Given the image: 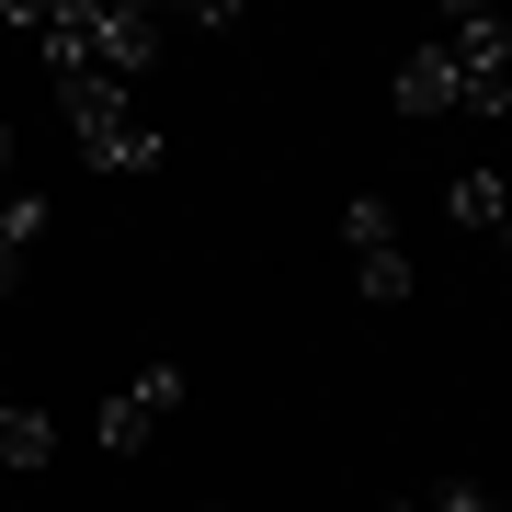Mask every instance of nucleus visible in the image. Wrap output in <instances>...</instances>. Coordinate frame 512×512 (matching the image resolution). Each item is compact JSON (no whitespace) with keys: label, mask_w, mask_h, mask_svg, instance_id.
<instances>
[{"label":"nucleus","mask_w":512,"mask_h":512,"mask_svg":"<svg viewBox=\"0 0 512 512\" xmlns=\"http://www.w3.org/2000/svg\"><path fill=\"white\" fill-rule=\"evenodd\" d=\"M433 57H444V80H456V114H512V23L501 12H444V35H433Z\"/></svg>","instance_id":"7ed1b4c3"},{"label":"nucleus","mask_w":512,"mask_h":512,"mask_svg":"<svg viewBox=\"0 0 512 512\" xmlns=\"http://www.w3.org/2000/svg\"><path fill=\"white\" fill-rule=\"evenodd\" d=\"M205 512H217V501H205Z\"/></svg>","instance_id":"f8f14e48"},{"label":"nucleus","mask_w":512,"mask_h":512,"mask_svg":"<svg viewBox=\"0 0 512 512\" xmlns=\"http://www.w3.org/2000/svg\"><path fill=\"white\" fill-rule=\"evenodd\" d=\"M57 103H69V126H80V160L92 171H160V126L126 103V80H92V69H57Z\"/></svg>","instance_id":"f03ea898"},{"label":"nucleus","mask_w":512,"mask_h":512,"mask_svg":"<svg viewBox=\"0 0 512 512\" xmlns=\"http://www.w3.org/2000/svg\"><path fill=\"white\" fill-rule=\"evenodd\" d=\"M501 239H512V228H501Z\"/></svg>","instance_id":"ddd939ff"},{"label":"nucleus","mask_w":512,"mask_h":512,"mask_svg":"<svg viewBox=\"0 0 512 512\" xmlns=\"http://www.w3.org/2000/svg\"><path fill=\"white\" fill-rule=\"evenodd\" d=\"M387 103H399V114H456V80H444V57H433V46H410V57H399V80H387Z\"/></svg>","instance_id":"0eeeda50"},{"label":"nucleus","mask_w":512,"mask_h":512,"mask_svg":"<svg viewBox=\"0 0 512 512\" xmlns=\"http://www.w3.org/2000/svg\"><path fill=\"white\" fill-rule=\"evenodd\" d=\"M23 285V251H12V239H0V296H12Z\"/></svg>","instance_id":"9d476101"},{"label":"nucleus","mask_w":512,"mask_h":512,"mask_svg":"<svg viewBox=\"0 0 512 512\" xmlns=\"http://www.w3.org/2000/svg\"><path fill=\"white\" fill-rule=\"evenodd\" d=\"M0 23L46 35V69H92V80H137L160 57V12H137V0H0Z\"/></svg>","instance_id":"f257e3e1"},{"label":"nucleus","mask_w":512,"mask_h":512,"mask_svg":"<svg viewBox=\"0 0 512 512\" xmlns=\"http://www.w3.org/2000/svg\"><path fill=\"white\" fill-rule=\"evenodd\" d=\"M342 251H353V285H365L376 308H399V296H410V251H399V217H387L376 194H353V205H342Z\"/></svg>","instance_id":"20e7f679"},{"label":"nucleus","mask_w":512,"mask_h":512,"mask_svg":"<svg viewBox=\"0 0 512 512\" xmlns=\"http://www.w3.org/2000/svg\"><path fill=\"white\" fill-rule=\"evenodd\" d=\"M444 217H456V228H512V183H501V171H456V183H444Z\"/></svg>","instance_id":"423d86ee"},{"label":"nucleus","mask_w":512,"mask_h":512,"mask_svg":"<svg viewBox=\"0 0 512 512\" xmlns=\"http://www.w3.org/2000/svg\"><path fill=\"white\" fill-rule=\"evenodd\" d=\"M46 456H57V421L23 410L12 387H0V467H46Z\"/></svg>","instance_id":"6e6552de"},{"label":"nucleus","mask_w":512,"mask_h":512,"mask_svg":"<svg viewBox=\"0 0 512 512\" xmlns=\"http://www.w3.org/2000/svg\"><path fill=\"white\" fill-rule=\"evenodd\" d=\"M433 512H501V501L478 490V478H456V490H433Z\"/></svg>","instance_id":"1a4fd4ad"},{"label":"nucleus","mask_w":512,"mask_h":512,"mask_svg":"<svg viewBox=\"0 0 512 512\" xmlns=\"http://www.w3.org/2000/svg\"><path fill=\"white\" fill-rule=\"evenodd\" d=\"M0 171H12V126H0Z\"/></svg>","instance_id":"9b49d317"},{"label":"nucleus","mask_w":512,"mask_h":512,"mask_svg":"<svg viewBox=\"0 0 512 512\" xmlns=\"http://www.w3.org/2000/svg\"><path fill=\"white\" fill-rule=\"evenodd\" d=\"M171 410H183V365H148L126 399H103V456H137V444L160 433Z\"/></svg>","instance_id":"39448f33"}]
</instances>
